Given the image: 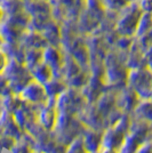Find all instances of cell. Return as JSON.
Returning a JSON list of instances; mask_svg holds the SVG:
<instances>
[{
	"label": "cell",
	"instance_id": "obj_1",
	"mask_svg": "<svg viewBox=\"0 0 152 153\" xmlns=\"http://www.w3.org/2000/svg\"><path fill=\"white\" fill-rule=\"evenodd\" d=\"M86 128L87 127L76 115L57 112L56 125L53 131L57 142L68 146L72 140L83 134Z\"/></svg>",
	"mask_w": 152,
	"mask_h": 153
},
{
	"label": "cell",
	"instance_id": "obj_2",
	"mask_svg": "<svg viewBox=\"0 0 152 153\" xmlns=\"http://www.w3.org/2000/svg\"><path fill=\"white\" fill-rule=\"evenodd\" d=\"M86 98L83 93H80L76 88H66L63 90L56 100V111L58 113H69L77 115L86 105Z\"/></svg>",
	"mask_w": 152,
	"mask_h": 153
},
{
	"label": "cell",
	"instance_id": "obj_3",
	"mask_svg": "<svg viewBox=\"0 0 152 153\" xmlns=\"http://www.w3.org/2000/svg\"><path fill=\"white\" fill-rule=\"evenodd\" d=\"M128 86L132 87L141 100H150L152 91V71L150 68L139 66L128 73Z\"/></svg>",
	"mask_w": 152,
	"mask_h": 153
},
{
	"label": "cell",
	"instance_id": "obj_4",
	"mask_svg": "<svg viewBox=\"0 0 152 153\" xmlns=\"http://www.w3.org/2000/svg\"><path fill=\"white\" fill-rule=\"evenodd\" d=\"M77 115L87 128L98 131H103L108 128V119L98 111L95 103H89L88 105H85V108Z\"/></svg>",
	"mask_w": 152,
	"mask_h": 153
},
{
	"label": "cell",
	"instance_id": "obj_5",
	"mask_svg": "<svg viewBox=\"0 0 152 153\" xmlns=\"http://www.w3.org/2000/svg\"><path fill=\"white\" fill-rule=\"evenodd\" d=\"M19 96L23 101L31 104H42L47 100V95L45 91L44 85L32 79L23 89L21 90Z\"/></svg>",
	"mask_w": 152,
	"mask_h": 153
},
{
	"label": "cell",
	"instance_id": "obj_6",
	"mask_svg": "<svg viewBox=\"0 0 152 153\" xmlns=\"http://www.w3.org/2000/svg\"><path fill=\"white\" fill-rule=\"evenodd\" d=\"M139 100L137 93L132 87H124L120 93L117 94V108L125 113H130L137 108Z\"/></svg>",
	"mask_w": 152,
	"mask_h": 153
},
{
	"label": "cell",
	"instance_id": "obj_7",
	"mask_svg": "<svg viewBox=\"0 0 152 153\" xmlns=\"http://www.w3.org/2000/svg\"><path fill=\"white\" fill-rule=\"evenodd\" d=\"M105 80L100 74H93L88 79L87 83L83 87V95L87 103H95L97 98L103 94Z\"/></svg>",
	"mask_w": 152,
	"mask_h": 153
},
{
	"label": "cell",
	"instance_id": "obj_8",
	"mask_svg": "<svg viewBox=\"0 0 152 153\" xmlns=\"http://www.w3.org/2000/svg\"><path fill=\"white\" fill-rule=\"evenodd\" d=\"M57 119V111L55 108L47 106L46 104H40L39 105V111L37 114V121L41 127L46 130L53 131L55 125H56Z\"/></svg>",
	"mask_w": 152,
	"mask_h": 153
},
{
	"label": "cell",
	"instance_id": "obj_9",
	"mask_svg": "<svg viewBox=\"0 0 152 153\" xmlns=\"http://www.w3.org/2000/svg\"><path fill=\"white\" fill-rule=\"evenodd\" d=\"M102 138H103V131L86 128L83 134V140L87 153L100 152L102 147Z\"/></svg>",
	"mask_w": 152,
	"mask_h": 153
},
{
	"label": "cell",
	"instance_id": "obj_10",
	"mask_svg": "<svg viewBox=\"0 0 152 153\" xmlns=\"http://www.w3.org/2000/svg\"><path fill=\"white\" fill-rule=\"evenodd\" d=\"M96 108L105 118L110 114V112L117 108V94L114 93H103L95 102Z\"/></svg>",
	"mask_w": 152,
	"mask_h": 153
},
{
	"label": "cell",
	"instance_id": "obj_11",
	"mask_svg": "<svg viewBox=\"0 0 152 153\" xmlns=\"http://www.w3.org/2000/svg\"><path fill=\"white\" fill-rule=\"evenodd\" d=\"M31 74L33 80H36V81L44 85L45 82H47L48 80H51L53 78V71L47 64L41 62L40 64H38L37 66H34L32 69Z\"/></svg>",
	"mask_w": 152,
	"mask_h": 153
},
{
	"label": "cell",
	"instance_id": "obj_12",
	"mask_svg": "<svg viewBox=\"0 0 152 153\" xmlns=\"http://www.w3.org/2000/svg\"><path fill=\"white\" fill-rule=\"evenodd\" d=\"M44 88L47 96L57 97L63 90L66 89V86L63 81H61L58 78H51L47 82L44 83Z\"/></svg>",
	"mask_w": 152,
	"mask_h": 153
},
{
	"label": "cell",
	"instance_id": "obj_13",
	"mask_svg": "<svg viewBox=\"0 0 152 153\" xmlns=\"http://www.w3.org/2000/svg\"><path fill=\"white\" fill-rule=\"evenodd\" d=\"M135 113L139 119L145 121L152 122V101L145 100L142 103H139L137 108H135Z\"/></svg>",
	"mask_w": 152,
	"mask_h": 153
},
{
	"label": "cell",
	"instance_id": "obj_14",
	"mask_svg": "<svg viewBox=\"0 0 152 153\" xmlns=\"http://www.w3.org/2000/svg\"><path fill=\"white\" fill-rule=\"evenodd\" d=\"M89 76L86 74V73H83V72H78L77 74L75 76H72L71 78H69L68 80H69V85L70 87H72V88H83V86L87 83L88 81Z\"/></svg>",
	"mask_w": 152,
	"mask_h": 153
},
{
	"label": "cell",
	"instance_id": "obj_15",
	"mask_svg": "<svg viewBox=\"0 0 152 153\" xmlns=\"http://www.w3.org/2000/svg\"><path fill=\"white\" fill-rule=\"evenodd\" d=\"M65 153H87L85 145H83V138L79 136L76 140H73L69 145L66 146V152Z\"/></svg>",
	"mask_w": 152,
	"mask_h": 153
},
{
	"label": "cell",
	"instance_id": "obj_16",
	"mask_svg": "<svg viewBox=\"0 0 152 153\" xmlns=\"http://www.w3.org/2000/svg\"><path fill=\"white\" fill-rule=\"evenodd\" d=\"M8 63H9V57H8L7 53L0 48V74H2L5 72Z\"/></svg>",
	"mask_w": 152,
	"mask_h": 153
},
{
	"label": "cell",
	"instance_id": "obj_17",
	"mask_svg": "<svg viewBox=\"0 0 152 153\" xmlns=\"http://www.w3.org/2000/svg\"><path fill=\"white\" fill-rule=\"evenodd\" d=\"M136 153H152V142L144 140V142L139 145Z\"/></svg>",
	"mask_w": 152,
	"mask_h": 153
},
{
	"label": "cell",
	"instance_id": "obj_18",
	"mask_svg": "<svg viewBox=\"0 0 152 153\" xmlns=\"http://www.w3.org/2000/svg\"><path fill=\"white\" fill-rule=\"evenodd\" d=\"M31 146H29L28 144L25 143H23V144H21L19 146H14L13 147V153H32L31 151Z\"/></svg>",
	"mask_w": 152,
	"mask_h": 153
},
{
	"label": "cell",
	"instance_id": "obj_19",
	"mask_svg": "<svg viewBox=\"0 0 152 153\" xmlns=\"http://www.w3.org/2000/svg\"><path fill=\"white\" fill-rule=\"evenodd\" d=\"M65 152H66V146L57 142V144L53 147V150L49 153H65Z\"/></svg>",
	"mask_w": 152,
	"mask_h": 153
},
{
	"label": "cell",
	"instance_id": "obj_20",
	"mask_svg": "<svg viewBox=\"0 0 152 153\" xmlns=\"http://www.w3.org/2000/svg\"><path fill=\"white\" fill-rule=\"evenodd\" d=\"M100 153H118L117 150H113V149H107V147H102L100 150Z\"/></svg>",
	"mask_w": 152,
	"mask_h": 153
},
{
	"label": "cell",
	"instance_id": "obj_21",
	"mask_svg": "<svg viewBox=\"0 0 152 153\" xmlns=\"http://www.w3.org/2000/svg\"><path fill=\"white\" fill-rule=\"evenodd\" d=\"M4 17H5V10H4L2 6L0 5V25H1L2 22H4Z\"/></svg>",
	"mask_w": 152,
	"mask_h": 153
},
{
	"label": "cell",
	"instance_id": "obj_22",
	"mask_svg": "<svg viewBox=\"0 0 152 153\" xmlns=\"http://www.w3.org/2000/svg\"><path fill=\"white\" fill-rule=\"evenodd\" d=\"M4 41H5V40H4V38H2V36L0 34V48H2V45H4Z\"/></svg>",
	"mask_w": 152,
	"mask_h": 153
},
{
	"label": "cell",
	"instance_id": "obj_23",
	"mask_svg": "<svg viewBox=\"0 0 152 153\" xmlns=\"http://www.w3.org/2000/svg\"><path fill=\"white\" fill-rule=\"evenodd\" d=\"M150 100L152 101V91H151V96H150Z\"/></svg>",
	"mask_w": 152,
	"mask_h": 153
},
{
	"label": "cell",
	"instance_id": "obj_24",
	"mask_svg": "<svg viewBox=\"0 0 152 153\" xmlns=\"http://www.w3.org/2000/svg\"><path fill=\"white\" fill-rule=\"evenodd\" d=\"M95 153H100V152H95Z\"/></svg>",
	"mask_w": 152,
	"mask_h": 153
}]
</instances>
